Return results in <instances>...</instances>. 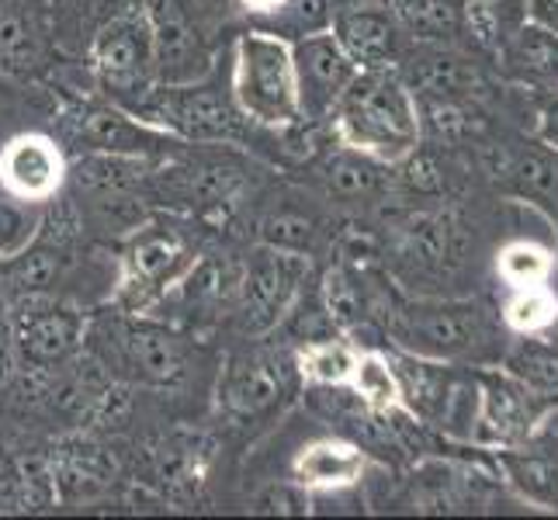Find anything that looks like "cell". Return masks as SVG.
Masks as SVG:
<instances>
[{"mask_svg":"<svg viewBox=\"0 0 558 520\" xmlns=\"http://www.w3.org/2000/svg\"><path fill=\"white\" fill-rule=\"evenodd\" d=\"M348 389L361 399L364 410L389 416L402 407V392H399V375L396 364L378 354V351H361L357 354V368L351 375Z\"/></svg>","mask_w":558,"mask_h":520,"instance_id":"cell-27","label":"cell"},{"mask_svg":"<svg viewBox=\"0 0 558 520\" xmlns=\"http://www.w3.org/2000/svg\"><path fill=\"white\" fill-rule=\"evenodd\" d=\"M407 257L427 271H448L461 261V229L448 216L420 219L407 229Z\"/></svg>","mask_w":558,"mask_h":520,"instance_id":"cell-25","label":"cell"},{"mask_svg":"<svg viewBox=\"0 0 558 520\" xmlns=\"http://www.w3.org/2000/svg\"><path fill=\"white\" fill-rule=\"evenodd\" d=\"M195 246L184 229L167 219H143L122 243L114 299L125 313H146L170 288L195 271Z\"/></svg>","mask_w":558,"mask_h":520,"instance_id":"cell-5","label":"cell"},{"mask_svg":"<svg viewBox=\"0 0 558 520\" xmlns=\"http://www.w3.org/2000/svg\"><path fill=\"white\" fill-rule=\"evenodd\" d=\"M478 81V73L472 63H465L461 56L445 52V49H427L420 52L410 66V87L427 90L434 98H458V94L472 90Z\"/></svg>","mask_w":558,"mask_h":520,"instance_id":"cell-26","label":"cell"},{"mask_svg":"<svg viewBox=\"0 0 558 520\" xmlns=\"http://www.w3.org/2000/svg\"><path fill=\"white\" fill-rule=\"evenodd\" d=\"M510 184L527 205L558 216V149L545 143L524 149L510 167Z\"/></svg>","mask_w":558,"mask_h":520,"instance_id":"cell-24","label":"cell"},{"mask_svg":"<svg viewBox=\"0 0 558 520\" xmlns=\"http://www.w3.org/2000/svg\"><path fill=\"white\" fill-rule=\"evenodd\" d=\"M14 354V330H11V305L8 299L0 295V372H4V364L11 361Z\"/></svg>","mask_w":558,"mask_h":520,"instance_id":"cell-40","label":"cell"},{"mask_svg":"<svg viewBox=\"0 0 558 520\" xmlns=\"http://www.w3.org/2000/svg\"><path fill=\"white\" fill-rule=\"evenodd\" d=\"M330 32L337 35V43L343 52L357 63V70H375L389 66L396 60V43H399V22L392 11L361 4L337 11L330 17Z\"/></svg>","mask_w":558,"mask_h":520,"instance_id":"cell-18","label":"cell"},{"mask_svg":"<svg viewBox=\"0 0 558 520\" xmlns=\"http://www.w3.org/2000/svg\"><path fill=\"white\" fill-rule=\"evenodd\" d=\"M558 319V299L545 285H524L513 288L504 305V323L513 334H542Z\"/></svg>","mask_w":558,"mask_h":520,"instance_id":"cell-30","label":"cell"},{"mask_svg":"<svg viewBox=\"0 0 558 520\" xmlns=\"http://www.w3.org/2000/svg\"><path fill=\"white\" fill-rule=\"evenodd\" d=\"M461 8L465 0H399L396 22L420 43H448L461 32Z\"/></svg>","mask_w":558,"mask_h":520,"instance_id":"cell-28","label":"cell"},{"mask_svg":"<svg viewBox=\"0 0 558 520\" xmlns=\"http://www.w3.org/2000/svg\"><path fill=\"white\" fill-rule=\"evenodd\" d=\"M35 205H22L14 198L0 202V257H8L11 250H17L22 243L32 240V233L38 229V211H32Z\"/></svg>","mask_w":558,"mask_h":520,"instance_id":"cell-34","label":"cell"},{"mask_svg":"<svg viewBox=\"0 0 558 520\" xmlns=\"http://www.w3.org/2000/svg\"><path fill=\"white\" fill-rule=\"evenodd\" d=\"M111 361L143 385H178L187 368L181 337L143 313H125L111 326Z\"/></svg>","mask_w":558,"mask_h":520,"instance_id":"cell-10","label":"cell"},{"mask_svg":"<svg viewBox=\"0 0 558 520\" xmlns=\"http://www.w3.org/2000/svg\"><path fill=\"white\" fill-rule=\"evenodd\" d=\"M364 469H368V455L361 445L343 437H319L299 448V455L292 458V483L310 493L351 489L361 483Z\"/></svg>","mask_w":558,"mask_h":520,"instance_id":"cell-19","label":"cell"},{"mask_svg":"<svg viewBox=\"0 0 558 520\" xmlns=\"http://www.w3.org/2000/svg\"><path fill=\"white\" fill-rule=\"evenodd\" d=\"M542 407L545 399L524 389L513 375L499 372H483L478 375V427L475 440L483 445L507 448L524 440L537 423H542Z\"/></svg>","mask_w":558,"mask_h":520,"instance_id":"cell-16","label":"cell"},{"mask_svg":"<svg viewBox=\"0 0 558 520\" xmlns=\"http://www.w3.org/2000/svg\"><path fill=\"white\" fill-rule=\"evenodd\" d=\"M271 14H284L288 17V35H310V32H323L330 28V11H326V0H284V4ZM284 35V38H288Z\"/></svg>","mask_w":558,"mask_h":520,"instance_id":"cell-35","label":"cell"},{"mask_svg":"<svg viewBox=\"0 0 558 520\" xmlns=\"http://www.w3.org/2000/svg\"><path fill=\"white\" fill-rule=\"evenodd\" d=\"M43 60V32L25 0H0V70L22 73Z\"/></svg>","mask_w":558,"mask_h":520,"instance_id":"cell-22","label":"cell"},{"mask_svg":"<svg viewBox=\"0 0 558 520\" xmlns=\"http://www.w3.org/2000/svg\"><path fill=\"white\" fill-rule=\"evenodd\" d=\"M90 60L101 76V84L108 87V94H114V105H119L125 94H140L143 98V94L157 84L153 81V38H149L146 14L136 11V14L111 17L98 32V38H94Z\"/></svg>","mask_w":558,"mask_h":520,"instance_id":"cell-9","label":"cell"},{"mask_svg":"<svg viewBox=\"0 0 558 520\" xmlns=\"http://www.w3.org/2000/svg\"><path fill=\"white\" fill-rule=\"evenodd\" d=\"M357 347L348 343L343 337H319L305 340L295 354L299 378L310 385H326V389H348L351 375L357 368Z\"/></svg>","mask_w":558,"mask_h":520,"instance_id":"cell-23","label":"cell"},{"mask_svg":"<svg viewBox=\"0 0 558 520\" xmlns=\"http://www.w3.org/2000/svg\"><path fill=\"white\" fill-rule=\"evenodd\" d=\"M11 305L14 358L32 372H52L81 351L84 343V313L60 295L22 299Z\"/></svg>","mask_w":558,"mask_h":520,"instance_id":"cell-6","label":"cell"},{"mask_svg":"<svg viewBox=\"0 0 558 520\" xmlns=\"http://www.w3.org/2000/svg\"><path fill=\"white\" fill-rule=\"evenodd\" d=\"M260 243L275 250H292V254H310L316 243V222L299 216V211H271L260 222Z\"/></svg>","mask_w":558,"mask_h":520,"instance_id":"cell-32","label":"cell"},{"mask_svg":"<svg viewBox=\"0 0 558 520\" xmlns=\"http://www.w3.org/2000/svg\"><path fill=\"white\" fill-rule=\"evenodd\" d=\"M340 146L392 167L420 146V111L413 90L389 66L357 70L351 87L330 111Z\"/></svg>","mask_w":558,"mask_h":520,"instance_id":"cell-1","label":"cell"},{"mask_svg":"<svg viewBox=\"0 0 558 520\" xmlns=\"http://www.w3.org/2000/svg\"><path fill=\"white\" fill-rule=\"evenodd\" d=\"M499 465H504L510 486L531 504L558 510V427L555 420H542L524 440L507 445L499 451Z\"/></svg>","mask_w":558,"mask_h":520,"instance_id":"cell-17","label":"cell"},{"mask_svg":"<svg viewBox=\"0 0 558 520\" xmlns=\"http://www.w3.org/2000/svg\"><path fill=\"white\" fill-rule=\"evenodd\" d=\"M504 372L545 402L558 399V343H548L537 334H521V340L504 351Z\"/></svg>","mask_w":558,"mask_h":520,"instance_id":"cell-21","label":"cell"},{"mask_svg":"<svg viewBox=\"0 0 558 520\" xmlns=\"http://www.w3.org/2000/svg\"><path fill=\"white\" fill-rule=\"evenodd\" d=\"M73 246L66 233H52L46 222H38L28 243L0 257V295L8 302L60 295V288L73 275ZM63 299V295H60Z\"/></svg>","mask_w":558,"mask_h":520,"instance_id":"cell-14","label":"cell"},{"mask_svg":"<svg viewBox=\"0 0 558 520\" xmlns=\"http://www.w3.org/2000/svg\"><path fill=\"white\" fill-rule=\"evenodd\" d=\"M551 267H555L551 250L534 243V240H510L496 254V275L504 278L510 288L545 285L551 278Z\"/></svg>","mask_w":558,"mask_h":520,"instance_id":"cell-29","label":"cell"},{"mask_svg":"<svg viewBox=\"0 0 558 520\" xmlns=\"http://www.w3.org/2000/svg\"><path fill=\"white\" fill-rule=\"evenodd\" d=\"M129 111L187 146H236L254 129L233 101V90H222L208 76L191 84H153Z\"/></svg>","mask_w":558,"mask_h":520,"instance_id":"cell-4","label":"cell"},{"mask_svg":"<svg viewBox=\"0 0 558 520\" xmlns=\"http://www.w3.org/2000/svg\"><path fill=\"white\" fill-rule=\"evenodd\" d=\"M299 378L295 358L271 347H257V351H243L229 361L219 382V407L233 420H260L275 413L292 392Z\"/></svg>","mask_w":558,"mask_h":520,"instance_id":"cell-7","label":"cell"},{"mask_svg":"<svg viewBox=\"0 0 558 520\" xmlns=\"http://www.w3.org/2000/svg\"><path fill=\"white\" fill-rule=\"evenodd\" d=\"M305 275H310V261L305 254L292 250L264 246L260 254L250 261L243 278V330L246 334H267L278 319L292 310Z\"/></svg>","mask_w":558,"mask_h":520,"instance_id":"cell-13","label":"cell"},{"mask_svg":"<svg viewBox=\"0 0 558 520\" xmlns=\"http://www.w3.org/2000/svg\"><path fill=\"white\" fill-rule=\"evenodd\" d=\"M143 14L153 38V81L191 84L211 73V52L187 0H146Z\"/></svg>","mask_w":558,"mask_h":520,"instance_id":"cell-8","label":"cell"},{"mask_svg":"<svg viewBox=\"0 0 558 520\" xmlns=\"http://www.w3.org/2000/svg\"><path fill=\"white\" fill-rule=\"evenodd\" d=\"M527 22L558 35V0H527Z\"/></svg>","mask_w":558,"mask_h":520,"instance_id":"cell-39","label":"cell"},{"mask_svg":"<svg viewBox=\"0 0 558 520\" xmlns=\"http://www.w3.org/2000/svg\"><path fill=\"white\" fill-rule=\"evenodd\" d=\"M381 167L385 164H378L375 157H364V153L343 146L340 157L326 164V181L340 198H372L381 184Z\"/></svg>","mask_w":558,"mask_h":520,"instance_id":"cell-31","label":"cell"},{"mask_svg":"<svg viewBox=\"0 0 558 520\" xmlns=\"http://www.w3.org/2000/svg\"><path fill=\"white\" fill-rule=\"evenodd\" d=\"M389 334L399 351L440 364H486L504 354L489 310L469 299H423L399 305L389 316Z\"/></svg>","mask_w":558,"mask_h":520,"instance_id":"cell-2","label":"cell"},{"mask_svg":"<svg viewBox=\"0 0 558 520\" xmlns=\"http://www.w3.org/2000/svg\"><path fill=\"white\" fill-rule=\"evenodd\" d=\"M70 181L63 146L46 132H22L0 149V195L22 205H49Z\"/></svg>","mask_w":558,"mask_h":520,"instance_id":"cell-12","label":"cell"},{"mask_svg":"<svg viewBox=\"0 0 558 520\" xmlns=\"http://www.w3.org/2000/svg\"><path fill=\"white\" fill-rule=\"evenodd\" d=\"M233 101L260 129L302 122L292 38L278 32H243L233 46Z\"/></svg>","mask_w":558,"mask_h":520,"instance_id":"cell-3","label":"cell"},{"mask_svg":"<svg viewBox=\"0 0 558 520\" xmlns=\"http://www.w3.org/2000/svg\"><path fill=\"white\" fill-rule=\"evenodd\" d=\"M292 56H295L302 119H330L340 94L357 76V63L343 52L330 28L292 38Z\"/></svg>","mask_w":558,"mask_h":520,"instance_id":"cell-15","label":"cell"},{"mask_svg":"<svg viewBox=\"0 0 558 520\" xmlns=\"http://www.w3.org/2000/svg\"><path fill=\"white\" fill-rule=\"evenodd\" d=\"M284 4V0H243V8L246 11H254V14H271Z\"/></svg>","mask_w":558,"mask_h":520,"instance_id":"cell-41","label":"cell"},{"mask_svg":"<svg viewBox=\"0 0 558 520\" xmlns=\"http://www.w3.org/2000/svg\"><path fill=\"white\" fill-rule=\"evenodd\" d=\"M73 136L84 153H129V157H174L187 149L167 129L143 122L122 105H81L70 119Z\"/></svg>","mask_w":558,"mask_h":520,"instance_id":"cell-11","label":"cell"},{"mask_svg":"<svg viewBox=\"0 0 558 520\" xmlns=\"http://www.w3.org/2000/svg\"><path fill=\"white\" fill-rule=\"evenodd\" d=\"M537 140L551 149H558V90L545 101L542 114H537Z\"/></svg>","mask_w":558,"mask_h":520,"instance_id":"cell-38","label":"cell"},{"mask_svg":"<svg viewBox=\"0 0 558 520\" xmlns=\"http://www.w3.org/2000/svg\"><path fill=\"white\" fill-rule=\"evenodd\" d=\"M551 81L558 84V46H555V70H551Z\"/></svg>","mask_w":558,"mask_h":520,"instance_id":"cell-42","label":"cell"},{"mask_svg":"<svg viewBox=\"0 0 558 520\" xmlns=\"http://www.w3.org/2000/svg\"><path fill=\"white\" fill-rule=\"evenodd\" d=\"M323 292H326V310H330L333 319H351L357 313V295H354V285L343 278L340 271H330L326 275V285H323Z\"/></svg>","mask_w":558,"mask_h":520,"instance_id":"cell-37","label":"cell"},{"mask_svg":"<svg viewBox=\"0 0 558 520\" xmlns=\"http://www.w3.org/2000/svg\"><path fill=\"white\" fill-rule=\"evenodd\" d=\"M257 510H264V513H302V510H310V489H302L299 483L271 486L257 499Z\"/></svg>","mask_w":558,"mask_h":520,"instance_id":"cell-36","label":"cell"},{"mask_svg":"<svg viewBox=\"0 0 558 520\" xmlns=\"http://www.w3.org/2000/svg\"><path fill=\"white\" fill-rule=\"evenodd\" d=\"M49 4H60V0H49Z\"/></svg>","mask_w":558,"mask_h":520,"instance_id":"cell-43","label":"cell"},{"mask_svg":"<svg viewBox=\"0 0 558 520\" xmlns=\"http://www.w3.org/2000/svg\"><path fill=\"white\" fill-rule=\"evenodd\" d=\"M472 25L483 32L513 35L527 22V0H465Z\"/></svg>","mask_w":558,"mask_h":520,"instance_id":"cell-33","label":"cell"},{"mask_svg":"<svg viewBox=\"0 0 558 520\" xmlns=\"http://www.w3.org/2000/svg\"><path fill=\"white\" fill-rule=\"evenodd\" d=\"M396 375H399V392H402V410L410 416L423 420V423H437L440 407H445L451 378H454V364H440V361H427L407 354L392 361Z\"/></svg>","mask_w":558,"mask_h":520,"instance_id":"cell-20","label":"cell"}]
</instances>
